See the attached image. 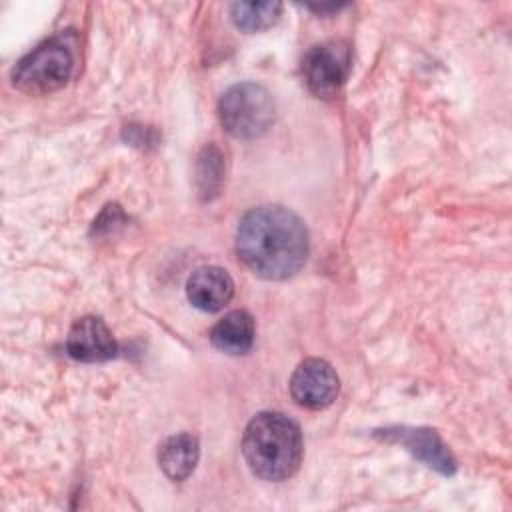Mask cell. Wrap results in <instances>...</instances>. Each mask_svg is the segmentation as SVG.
I'll list each match as a JSON object with an SVG mask.
<instances>
[{
    "instance_id": "obj_10",
    "label": "cell",
    "mask_w": 512,
    "mask_h": 512,
    "mask_svg": "<svg viewBox=\"0 0 512 512\" xmlns=\"http://www.w3.org/2000/svg\"><path fill=\"white\" fill-rule=\"evenodd\" d=\"M254 334V318L246 310H232L214 324L210 340L220 352L240 356L252 348Z\"/></svg>"
},
{
    "instance_id": "obj_9",
    "label": "cell",
    "mask_w": 512,
    "mask_h": 512,
    "mask_svg": "<svg viewBox=\"0 0 512 512\" xmlns=\"http://www.w3.org/2000/svg\"><path fill=\"white\" fill-rule=\"evenodd\" d=\"M386 438L404 444L416 458L442 474H454L456 460L434 430L428 428H388Z\"/></svg>"
},
{
    "instance_id": "obj_8",
    "label": "cell",
    "mask_w": 512,
    "mask_h": 512,
    "mask_svg": "<svg viewBox=\"0 0 512 512\" xmlns=\"http://www.w3.org/2000/svg\"><path fill=\"white\" fill-rule=\"evenodd\" d=\"M186 296L198 310L218 312L232 300L234 280L220 266H202L190 274Z\"/></svg>"
},
{
    "instance_id": "obj_3",
    "label": "cell",
    "mask_w": 512,
    "mask_h": 512,
    "mask_svg": "<svg viewBox=\"0 0 512 512\" xmlns=\"http://www.w3.org/2000/svg\"><path fill=\"white\" fill-rule=\"evenodd\" d=\"M74 70L72 46L62 38L54 36L26 54L12 72V82L18 90L40 96L62 88Z\"/></svg>"
},
{
    "instance_id": "obj_13",
    "label": "cell",
    "mask_w": 512,
    "mask_h": 512,
    "mask_svg": "<svg viewBox=\"0 0 512 512\" xmlns=\"http://www.w3.org/2000/svg\"><path fill=\"white\" fill-rule=\"evenodd\" d=\"M222 156L216 146H206L198 156V188L204 198H212L222 182Z\"/></svg>"
},
{
    "instance_id": "obj_11",
    "label": "cell",
    "mask_w": 512,
    "mask_h": 512,
    "mask_svg": "<svg viewBox=\"0 0 512 512\" xmlns=\"http://www.w3.org/2000/svg\"><path fill=\"white\" fill-rule=\"evenodd\" d=\"M198 456H200L198 440L188 432L168 436L158 450L160 468L174 482H180L194 472Z\"/></svg>"
},
{
    "instance_id": "obj_4",
    "label": "cell",
    "mask_w": 512,
    "mask_h": 512,
    "mask_svg": "<svg viewBox=\"0 0 512 512\" xmlns=\"http://www.w3.org/2000/svg\"><path fill=\"white\" fill-rule=\"evenodd\" d=\"M218 114L230 136L240 140H254L272 126L274 102L264 86L254 82H240L222 94Z\"/></svg>"
},
{
    "instance_id": "obj_2",
    "label": "cell",
    "mask_w": 512,
    "mask_h": 512,
    "mask_svg": "<svg viewBox=\"0 0 512 512\" xmlns=\"http://www.w3.org/2000/svg\"><path fill=\"white\" fill-rule=\"evenodd\" d=\"M242 452L248 468L262 480L290 478L302 462L300 426L282 412L256 414L244 432Z\"/></svg>"
},
{
    "instance_id": "obj_7",
    "label": "cell",
    "mask_w": 512,
    "mask_h": 512,
    "mask_svg": "<svg viewBox=\"0 0 512 512\" xmlns=\"http://www.w3.org/2000/svg\"><path fill=\"white\" fill-rule=\"evenodd\" d=\"M66 350L80 362H106L116 356L118 342L104 320L96 316H82L68 332Z\"/></svg>"
},
{
    "instance_id": "obj_1",
    "label": "cell",
    "mask_w": 512,
    "mask_h": 512,
    "mask_svg": "<svg viewBox=\"0 0 512 512\" xmlns=\"http://www.w3.org/2000/svg\"><path fill=\"white\" fill-rule=\"evenodd\" d=\"M308 230L298 214L268 204L246 212L236 230L240 260L260 278L284 280L294 276L308 258Z\"/></svg>"
},
{
    "instance_id": "obj_6",
    "label": "cell",
    "mask_w": 512,
    "mask_h": 512,
    "mask_svg": "<svg viewBox=\"0 0 512 512\" xmlns=\"http://www.w3.org/2000/svg\"><path fill=\"white\" fill-rule=\"evenodd\" d=\"M340 390V380L334 368L320 358H306L298 364L290 378V394L296 404L308 410L330 406Z\"/></svg>"
},
{
    "instance_id": "obj_12",
    "label": "cell",
    "mask_w": 512,
    "mask_h": 512,
    "mask_svg": "<svg viewBox=\"0 0 512 512\" xmlns=\"http://www.w3.org/2000/svg\"><path fill=\"white\" fill-rule=\"evenodd\" d=\"M280 2H234L230 14L234 24L244 32H260L270 28L280 16Z\"/></svg>"
},
{
    "instance_id": "obj_5",
    "label": "cell",
    "mask_w": 512,
    "mask_h": 512,
    "mask_svg": "<svg viewBox=\"0 0 512 512\" xmlns=\"http://www.w3.org/2000/svg\"><path fill=\"white\" fill-rule=\"evenodd\" d=\"M350 72V48L346 42L330 40L312 46L302 60L308 90L318 98L338 94Z\"/></svg>"
}]
</instances>
